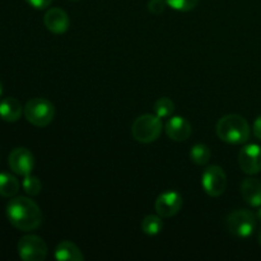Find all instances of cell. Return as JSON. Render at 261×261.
I'll return each mask as SVG.
<instances>
[{
    "mask_svg": "<svg viewBox=\"0 0 261 261\" xmlns=\"http://www.w3.org/2000/svg\"><path fill=\"white\" fill-rule=\"evenodd\" d=\"M8 221L19 231H35L42 223V212L36 201L25 196H17L9 200L5 208Z\"/></svg>",
    "mask_w": 261,
    "mask_h": 261,
    "instance_id": "cell-1",
    "label": "cell"
},
{
    "mask_svg": "<svg viewBox=\"0 0 261 261\" xmlns=\"http://www.w3.org/2000/svg\"><path fill=\"white\" fill-rule=\"evenodd\" d=\"M217 135L228 144H244L249 140L251 129L244 116L237 114L224 115L217 122Z\"/></svg>",
    "mask_w": 261,
    "mask_h": 261,
    "instance_id": "cell-2",
    "label": "cell"
},
{
    "mask_svg": "<svg viewBox=\"0 0 261 261\" xmlns=\"http://www.w3.org/2000/svg\"><path fill=\"white\" fill-rule=\"evenodd\" d=\"M162 129V119H160L155 114H144L138 116L133 122L132 135L137 142L149 144L160 138Z\"/></svg>",
    "mask_w": 261,
    "mask_h": 261,
    "instance_id": "cell-3",
    "label": "cell"
},
{
    "mask_svg": "<svg viewBox=\"0 0 261 261\" xmlns=\"http://www.w3.org/2000/svg\"><path fill=\"white\" fill-rule=\"evenodd\" d=\"M24 116L33 126L46 127L55 117V106L48 99L32 98L25 103Z\"/></svg>",
    "mask_w": 261,
    "mask_h": 261,
    "instance_id": "cell-4",
    "label": "cell"
},
{
    "mask_svg": "<svg viewBox=\"0 0 261 261\" xmlns=\"http://www.w3.org/2000/svg\"><path fill=\"white\" fill-rule=\"evenodd\" d=\"M227 228L240 239H247L254 233L256 228V218L254 213L247 209H239L232 212L227 218Z\"/></svg>",
    "mask_w": 261,
    "mask_h": 261,
    "instance_id": "cell-5",
    "label": "cell"
},
{
    "mask_svg": "<svg viewBox=\"0 0 261 261\" xmlns=\"http://www.w3.org/2000/svg\"><path fill=\"white\" fill-rule=\"evenodd\" d=\"M18 254L23 261H43L47 256V245L36 234H27L18 241Z\"/></svg>",
    "mask_w": 261,
    "mask_h": 261,
    "instance_id": "cell-6",
    "label": "cell"
},
{
    "mask_svg": "<svg viewBox=\"0 0 261 261\" xmlns=\"http://www.w3.org/2000/svg\"><path fill=\"white\" fill-rule=\"evenodd\" d=\"M201 186L212 198H218L226 191L227 176L219 166H209L201 175Z\"/></svg>",
    "mask_w": 261,
    "mask_h": 261,
    "instance_id": "cell-7",
    "label": "cell"
},
{
    "mask_svg": "<svg viewBox=\"0 0 261 261\" xmlns=\"http://www.w3.org/2000/svg\"><path fill=\"white\" fill-rule=\"evenodd\" d=\"M8 163H9V167L13 172L24 177L32 172L33 167H35V157H33L32 152L28 150L27 148H14L10 152Z\"/></svg>",
    "mask_w": 261,
    "mask_h": 261,
    "instance_id": "cell-8",
    "label": "cell"
},
{
    "mask_svg": "<svg viewBox=\"0 0 261 261\" xmlns=\"http://www.w3.org/2000/svg\"><path fill=\"white\" fill-rule=\"evenodd\" d=\"M182 196L177 191H166L158 195L154 208L158 216L162 218H171L176 216L182 208Z\"/></svg>",
    "mask_w": 261,
    "mask_h": 261,
    "instance_id": "cell-9",
    "label": "cell"
},
{
    "mask_svg": "<svg viewBox=\"0 0 261 261\" xmlns=\"http://www.w3.org/2000/svg\"><path fill=\"white\" fill-rule=\"evenodd\" d=\"M240 168L246 175H257L261 172V147L257 144H247L240 150Z\"/></svg>",
    "mask_w": 261,
    "mask_h": 261,
    "instance_id": "cell-10",
    "label": "cell"
},
{
    "mask_svg": "<svg viewBox=\"0 0 261 261\" xmlns=\"http://www.w3.org/2000/svg\"><path fill=\"white\" fill-rule=\"evenodd\" d=\"M165 132L170 139L175 142H185L193 133L191 124L182 116H172L165 125Z\"/></svg>",
    "mask_w": 261,
    "mask_h": 261,
    "instance_id": "cell-11",
    "label": "cell"
},
{
    "mask_svg": "<svg viewBox=\"0 0 261 261\" xmlns=\"http://www.w3.org/2000/svg\"><path fill=\"white\" fill-rule=\"evenodd\" d=\"M45 27L55 35H63L69 30V15L60 8H50L43 17Z\"/></svg>",
    "mask_w": 261,
    "mask_h": 261,
    "instance_id": "cell-12",
    "label": "cell"
},
{
    "mask_svg": "<svg viewBox=\"0 0 261 261\" xmlns=\"http://www.w3.org/2000/svg\"><path fill=\"white\" fill-rule=\"evenodd\" d=\"M241 194L249 205L261 206V182L256 178L247 177L241 184Z\"/></svg>",
    "mask_w": 261,
    "mask_h": 261,
    "instance_id": "cell-13",
    "label": "cell"
},
{
    "mask_svg": "<svg viewBox=\"0 0 261 261\" xmlns=\"http://www.w3.org/2000/svg\"><path fill=\"white\" fill-rule=\"evenodd\" d=\"M23 107L18 99L7 97L0 102V117L7 122H15L20 119L23 114Z\"/></svg>",
    "mask_w": 261,
    "mask_h": 261,
    "instance_id": "cell-14",
    "label": "cell"
},
{
    "mask_svg": "<svg viewBox=\"0 0 261 261\" xmlns=\"http://www.w3.org/2000/svg\"><path fill=\"white\" fill-rule=\"evenodd\" d=\"M54 256L60 261H83L84 256L81 249L71 241H63L56 246Z\"/></svg>",
    "mask_w": 261,
    "mask_h": 261,
    "instance_id": "cell-15",
    "label": "cell"
},
{
    "mask_svg": "<svg viewBox=\"0 0 261 261\" xmlns=\"http://www.w3.org/2000/svg\"><path fill=\"white\" fill-rule=\"evenodd\" d=\"M19 190V182L17 177L10 173H0V196L3 198H13Z\"/></svg>",
    "mask_w": 261,
    "mask_h": 261,
    "instance_id": "cell-16",
    "label": "cell"
},
{
    "mask_svg": "<svg viewBox=\"0 0 261 261\" xmlns=\"http://www.w3.org/2000/svg\"><path fill=\"white\" fill-rule=\"evenodd\" d=\"M212 152L208 145L205 144H195L190 149V160L191 162L195 163L196 166H205L211 161Z\"/></svg>",
    "mask_w": 261,
    "mask_h": 261,
    "instance_id": "cell-17",
    "label": "cell"
},
{
    "mask_svg": "<svg viewBox=\"0 0 261 261\" xmlns=\"http://www.w3.org/2000/svg\"><path fill=\"white\" fill-rule=\"evenodd\" d=\"M162 228V217L158 216V214L157 216L149 214V216L144 217V219L142 221V231L143 233H145L147 236H157L158 233H161Z\"/></svg>",
    "mask_w": 261,
    "mask_h": 261,
    "instance_id": "cell-18",
    "label": "cell"
},
{
    "mask_svg": "<svg viewBox=\"0 0 261 261\" xmlns=\"http://www.w3.org/2000/svg\"><path fill=\"white\" fill-rule=\"evenodd\" d=\"M173 112H175V103H173L172 99H170L168 97H162V98H158L155 101L154 114L160 119H168V117L172 116Z\"/></svg>",
    "mask_w": 261,
    "mask_h": 261,
    "instance_id": "cell-19",
    "label": "cell"
},
{
    "mask_svg": "<svg viewBox=\"0 0 261 261\" xmlns=\"http://www.w3.org/2000/svg\"><path fill=\"white\" fill-rule=\"evenodd\" d=\"M23 190L28 194L30 196H36L41 193V189H42V185H41V181L38 180V177L36 176L30 175L24 176L23 178Z\"/></svg>",
    "mask_w": 261,
    "mask_h": 261,
    "instance_id": "cell-20",
    "label": "cell"
},
{
    "mask_svg": "<svg viewBox=\"0 0 261 261\" xmlns=\"http://www.w3.org/2000/svg\"><path fill=\"white\" fill-rule=\"evenodd\" d=\"M167 7L177 12H190L198 5L199 0H166Z\"/></svg>",
    "mask_w": 261,
    "mask_h": 261,
    "instance_id": "cell-21",
    "label": "cell"
},
{
    "mask_svg": "<svg viewBox=\"0 0 261 261\" xmlns=\"http://www.w3.org/2000/svg\"><path fill=\"white\" fill-rule=\"evenodd\" d=\"M166 5H167L166 0H149V3H148V10L152 14L158 15L165 12Z\"/></svg>",
    "mask_w": 261,
    "mask_h": 261,
    "instance_id": "cell-22",
    "label": "cell"
},
{
    "mask_svg": "<svg viewBox=\"0 0 261 261\" xmlns=\"http://www.w3.org/2000/svg\"><path fill=\"white\" fill-rule=\"evenodd\" d=\"M27 4H30L31 7L35 8L37 10H43V9H47L48 7L51 5L53 0H24Z\"/></svg>",
    "mask_w": 261,
    "mask_h": 261,
    "instance_id": "cell-23",
    "label": "cell"
},
{
    "mask_svg": "<svg viewBox=\"0 0 261 261\" xmlns=\"http://www.w3.org/2000/svg\"><path fill=\"white\" fill-rule=\"evenodd\" d=\"M254 135L257 139L261 140V115L259 117H256L254 122Z\"/></svg>",
    "mask_w": 261,
    "mask_h": 261,
    "instance_id": "cell-24",
    "label": "cell"
},
{
    "mask_svg": "<svg viewBox=\"0 0 261 261\" xmlns=\"http://www.w3.org/2000/svg\"><path fill=\"white\" fill-rule=\"evenodd\" d=\"M257 218H259V221L261 222V206H260L259 211H257Z\"/></svg>",
    "mask_w": 261,
    "mask_h": 261,
    "instance_id": "cell-25",
    "label": "cell"
},
{
    "mask_svg": "<svg viewBox=\"0 0 261 261\" xmlns=\"http://www.w3.org/2000/svg\"><path fill=\"white\" fill-rule=\"evenodd\" d=\"M2 94H3V84L2 82H0V97H2Z\"/></svg>",
    "mask_w": 261,
    "mask_h": 261,
    "instance_id": "cell-26",
    "label": "cell"
},
{
    "mask_svg": "<svg viewBox=\"0 0 261 261\" xmlns=\"http://www.w3.org/2000/svg\"><path fill=\"white\" fill-rule=\"evenodd\" d=\"M259 244L261 245V232H260V234H259Z\"/></svg>",
    "mask_w": 261,
    "mask_h": 261,
    "instance_id": "cell-27",
    "label": "cell"
},
{
    "mask_svg": "<svg viewBox=\"0 0 261 261\" xmlns=\"http://www.w3.org/2000/svg\"><path fill=\"white\" fill-rule=\"evenodd\" d=\"M73 2H79V0H73Z\"/></svg>",
    "mask_w": 261,
    "mask_h": 261,
    "instance_id": "cell-28",
    "label": "cell"
}]
</instances>
